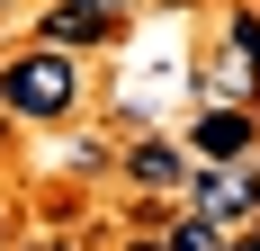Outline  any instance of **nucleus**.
<instances>
[{
	"instance_id": "1",
	"label": "nucleus",
	"mask_w": 260,
	"mask_h": 251,
	"mask_svg": "<svg viewBox=\"0 0 260 251\" xmlns=\"http://www.w3.org/2000/svg\"><path fill=\"white\" fill-rule=\"evenodd\" d=\"M0 108H9L18 125H63L81 108V54L72 45H45V36H36L27 54H9V63H0Z\"/></svg>"
},
{
	"instance_id": "2",
	"label": "nucleus",
	"mask_w": 260,
	"mask_h": 251,
	"mask_svg": "<svg viewBox=\"0 0 260 251\" xmlns=\"http://www.w3.org/2000/svg\"><path fill=\"white\" fill-rule=\"evenodd\" d=\"M117 18H126V9H117V0H54L45 18H36V36H45V45H108V36H117Z\"/></svg>"
},
{
	"instance_id": "3",
	"label": "nucleus",
	"mask_w": 260,
	"mask_h": 251,
	"mask_svg": "<svg viewBox=\"0 0 260 251\" xmlns=\"http://www.w3.org/2000/svg\"><path fill=\"white\" fill-rule=\"evenodd\" d=\"M188 215H207V225H242V215H260V189L234 171V162H215V171L188 189Z\"/></svg>"
},
{
	"instance_id": "4",
	"label": "nucleus",
	"mask_w": 260,
	"mask_h": 251,
	"mask_svg": "<svg viewBox=\"0 0 260 251\" xmlns=\"http://www.w3.org/2000/svg\"><path fill=\"white\" fill-rule=\"evenodd\" d=\"M188 144H198V162H242V152L260 144V117L251 108H207V117H198V135H188Z\"/></svg>"
},
{
	"instance_id": "5",
	"label": "nucleus",
	"mask_w": 260,
	"mask_h": 251,
	"mask_svg": "<svg viewBox=\"0 0 260 251\" xmlns=\"http://www.w3.org/2000/svg\"><path fill=\"white\" fill-rule=\"evenodd\" d=\"M126 179H135V189H180V179H188V152L180 144H135L126 152Z\"/></svg>"
},
{
	"instance_id": "6",
	"label": "nucleus",
	"mask_w": 260,
	"mask_h": 251,
	"mask_svg": "<svg viewBox=\"0 0 260 251\" xmlns=\"http://www.w3.org/2000/svg\"><path fill=\"white\" fill-rule=\"evenodd\" d=\"M224 36H234V45L260 63V9H234V18H224Z\"/></svg>"
},
{
	"instance_id": "7",
	"label": "nucleus",
	"mask_w": 260,
	"mask_h": 251,
	"mask_svg": "<svg viewBox=\"0 0 260 251\" xmlns=\"http://www.w3.org/2000/svg\"><path fill=\"white\" fill-rule=\"evenodd\" d=\"M9 135H18V117H9V108H0V152H9Z\"/></svg>"
},
{
	"instance_id": "8",
	"label": "nucleus",
	"mask_w": 260,
	"mask_h": 251,
	"mask_svg": "<svg viewBox=\"0 0 260 251\" xmlns=\"http://www.w3.org/2000/svg\"><path fill=\"white\" fill-rule=\"evenodd\" d=\"M117 9H135V0H117Z\"/></svg>"
}]
</instances>
